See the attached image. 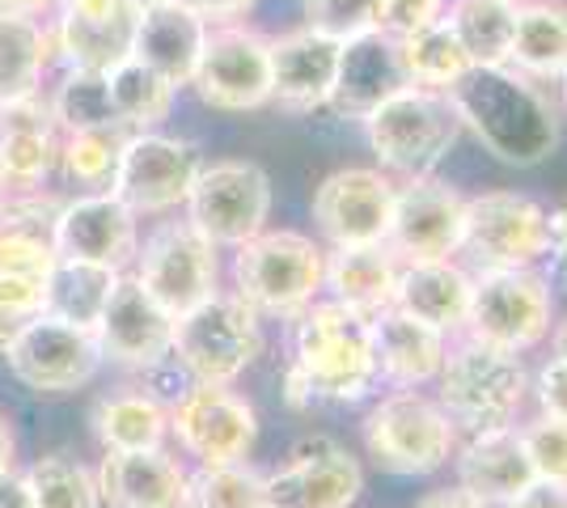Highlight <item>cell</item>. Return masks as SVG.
Segmentation results:
<instances>
[{
  "label": "cell",
  "instance_id": "cell-4",
  "mask_svg": "<svg viewBox=\"0 0 567 508\" xmlns=\"http://www.w3.org/2000/svg\"><path fill=\"white\" fill-rule=\"evenodd\" d=\"M436 403L453 419L457 436L517 428L529 412V364L499 348L457 335L436 377Z\"/></svg>",
  "mask_w": 567,
  "mask_h": 508
},
{
  "label": "cell",
  "instance_id": "cell-50",
  "mask_svg": "<svg viewBox=\"0 0 567 508\" xmlns=\"http://www.w3.org/2000/svg\"><path fill=\"white\" fill-rule=\"evenodd\" d=\"M0 508H34L22 470H9V475H0Z\"/></svg>",
  "mask_w": 567,
  "mask_h": 508
},
{
  "label": "cell",
  "instance_id": "cell-27",
  "mask_svg": "<svg viewBox=\"0 0 567 508\" xmlns=\"http://www.w3.org/2000/svg\"><path fill=\"white\" fill-rule=\"evenodd\" d=\"M450 466L453 484L466 487L474 500H483L487 508H504L517 491L534 484V470L525 462L517 428L462 436Z\"/></svg>",
  "mask_w": 567,
  "mask_h": 508
},
{
  "label": "cell",
  "instance_id": "cell-58",
  "mask_svg": "<svg viewBox=\"0 0 567 508\" xmlns=\"http://www.w3.org/2000/svg\"><path fill=\"white\" fill-rule=\"evenodd\" d=\"M513 4H525V0H513Z\"/></svg>",
  "mask_w": 567,
  "mask_h": 508
},
{
  "label": "cell",
  "instance_id": "cell-38",
  "mask_svg": "<svg viewBox=\"0 0 567 508\" xmlns=\"http://www.w3.org/2000/svg\"><path fill=\"white\" fill-rule=\"evenodd\" d=\"M127 136L132 132L123 127H81L60 136V174L76 187V195L111 191Z\"/></svg>",
  "mask_w": 567,
  "mask_h": 508
},
{
  "label": "cell",
  "instance_id": "cell-12",
  "mask_svg": "<svg viewBox=\"0 0 567 508\" xmlns=\"http://www.w3.org/2000/svg\"><path fill=\"white\" fill-rule=\"evenodd\" d=\"M169 440L187 466H225L246 462L259 440V412L234 386L187 382L169 403Z\"/></svg>",
  "mask_w": 567,
  "mask_h": 508
},
{
  "label": "cell",
  "instance_id": "cell-46",
  "mask_svg": "<svg viewBox=\"0 0 567 508\" xmlns=\"http://www.w3.org/2000/svg\"><path fill=\"white\" fill-rule=\"evenodd\" d=\"M445 4L450 0H381L378 9V30L390 39H406L424 25L441 22L445 18Z\"/></svg>",
  "mask_w": 567,
  "mask_h": 508
},
{
  "label": "cell",
  "instance_id": "cell-2",
  "mask_svg": "<svg viewBox=\"0 0 567 508\" xmlns=\"http://www.w3.org/2000/svg\"><path fill=\"white\" fill-rule=\"evenodd\" d=\"M450 106L462 132H471L504 166H543L559 148V111L529 76L499 69H471L450 90Z\"/></svg>",
  "mask_w": 567,
  "mask_h": 508
},
{
  "label": "cell",
  "instance_id": "cell-51",
  "mask_svg": "<svg viewBox=\"0 0 567 508\" xmlns=\"http://www.w3.org/2000/svg\"><path fill=\"white\" fill-rule=\"evenodd\" d=\"M9 470H18V428H13L9 412L0 407V475H9Z\"/></svg>",
  "mask_w": 567,
  "mask_h": 508
},
{
  "label": "cell",
  "instance_id": "cell-29",
  "mask_svg": "<svg viewBox=\"0 0 567 508\" xmlns=\"http://www.w3.org/2000/svg\"><path fill=\"white\" fill-rule=\"evenodd\" d=\"M204 39H208V22H199L187 4L157 0V4H144L132 60L162 73L174 90H187L195 64H199V51H204Z\"/></svg>",
  "mask_w": 567,
  "mask_h": 508
},
{
  "label": "cell",
  "instance_id": "cell-17",
  "mask_svg": "<svg viewBox=\"0 0 567 508\" xmlns=\"http://www.w3.org/2000/svg\"><path fill=\"white\" fill-rule=\"evenodd\" d=\"M141 13V0H60L48 18L55 60H64V69L111 73L132 60Z\"/></svg>",
  "mask_w": 567,
  "mask_h": 508
},
{
  "label": "cell",
  "instance_id": "cell-24",
  "mask_svg": "<svg viewBox=\"0 0 567 508\" xmlns=\"http://www.w3.org/2000/svg\"><path fill=\"white\" fill-rule=\"evenodd\" d=\"M399 90H406L399 39H390L381 30H364V34L343 39L339 73H334L331 90V111L339 120L364 123L385 97H394Z\"/></svg>",
  "mask_w": 567,
  "mask_h": 508
},
{
  "label": "cell",
  "instance_id": "cell-19",
  "mask_svg": "<svg viewBox=\"0 0 567 508\" xmlns=\"http://www.w3.org/2000/svg\"><path fill=\"white\" fill-rule=\"evenodd\" d=\"M364 466L334 436H306L267 475V508H355Z\"/></svg>",
  "mask_w": 567,
  "mask_h": 508
},
{
  "label": "cell",
  "instance_id": "cell-22",
  "mask_svg": "<svg viewBox=\"0 0 567 508\" xmlns=\"http://www.w3.org/2000/svg\"><path fill=\"white\" fill-rule=\"evenodd\" d=\"M339 39L292 25L284 34H271V106L288 115H313L331 106L334 73H339Z\"/></svg>",
  "mask_w": 567,
  "mask_h": 508
},
{
  "label": "cell",
  "instance_id": "cell-6",
  "mask_svg": "<svg viewBox=\"0 0 567 508\" xmlns=\"http://www.w3.org/2000/svg\"><path fill=\"white\" fill-rule=\"evenodd\" d=\"M555 318H559L555 284L543 267L474 271L471 310H466L462 335L499 348L508 356H529L550 339Z\"/></svg>",
  "mask_w": 567,
  "mask_h": 508
},
{
  "label": "cell",
  "instance_id": "cell-31",
  "mask_svg": "<svg viewBox=\"0 0 567 508\" xmlns=\"http://www.w3.org/2000/svg\"><path fill=\"white\" fill-rule=\"evenodd\" d=\"M90 424L102 454H144L169 445V403L148 386H118L102 394Z\"/></svg>",
  "mask_w": 567,
  "mask_h": 508
},
{
  "label": "cell",
  "instance_id": "cell-32",
  "mask_svg": "<svg viewBox=\"0 0 567 508\" xmlns=\"http://www.w3.org/2000/svg\"><path fill=\"white\" fill-rule=\"evenodd\" d=\"M508 69L538 85L559 81L567 69V0H525L517 4Z\"/></svg>",
  "mask_w": 567,
  "mask_h": 508
},
{
  "label": "cell",
  "instance_id": "cell-36",
  "mask_svg": "<svg viewBox=\"0 0 567 508\" xmlns=\"http://www.w3.org/2000/svg\"><path fill=\"white\" fill-rule=\"evenodd\" d=\"M118 276L123 271H111V267L55 259L48 276V305H43V314L72 322L81 331H94L102 310H106V301H111V292H115Z\"/></svg>",
  "mask_w": 567,
  "mask_h": 508
},
{
  "label": "cell",
  "instance_id": "cell-52",
  "mask_svg": "<svg viewBox=\"0 0 567 508\" xmlns=\"http://www.w3.org/2000/svg\"><path fill=\"white\" fill-rule=\"evenodd\" d=\"M55 4H60V0H0V13H13V18H39V22H48L51 13H55Z\"/></svg>",
  "mask_w": 567,
  "mask_h": 508
},
{
  "label": "cell",
  "instance_id": "cell-11",
  "mask_svg": "<svg viewBox=\"0 0 567 508\" xmlns=\"http://www.w3.org/2000/svg\"><path fill=\"white\" fill-rule=\"evenodd\" d=\"M132 276L169 314H187L220 292V250L187 217H162L136 246Z\"/></svg>",
  "mask_w": 567,
  "mask_h": 508
},
{
  "label": "cell",
  "instance_id": "cell-43",
  "mask_svg": "<svg viewBox=\"0 0 567 508\" xmlns=\"http://www.w3.org/2000/svg\"><path fill=\"white\" fill-rule=\"evenodd\" d=\"M51 267H55L51 238L0 225V280H48Z\"/></svg>",
  "mask_w": 567,
  "mask_h": 508
},
{
  "label": "cell",
  "instance_id": "cell-55",
  "mask_svg": "<svg viewBox=\"0 0 567 508\" xmlns=\"http://www.w3.org/2000/svg\"><path fill=\"white\" fill-rule=\"evenodd\" d=\"M555 85H559V97H564V106H567V69L559 73V81H555Z\"/></svg>",
  "mask_w": 567,
  "mask_h": 508
},
{
  "label": "cell",
  "instance_id": "cell-37",
  "mask_svg": "<svg viewBox=\"0 0 567 508\" xmlns=\"http://www.w3.org/2000/svg\"><path fill=\"white\" fill-rule=\"evenodd\" d=\"M399 55L406 85H415V90L450 94L453 85L471 73V60H466V51L457 48V39L450 34L445 22H432L424 30L399 39Z\"/></svg>",
  "mask_w": 567,
  "mask_h": 508
},
{
  "label": "cell",
  "instance_id": "cell-56",
  "mask_svg": "<svg viewBox=\"0 0 567 508\" xmlns=\"http://www.w3.org/2000/svg\"><path fill=\"white\" fill-rule=\"evenodd\" d=\"M4 195H9V187H4V178H0V208H4Z\"/></svg>",
  "mask_w": 567,
  "mask_h": 508
},
{
  "label": "cell",
  "instance_id": "cell-5",
  "mask_svg": "<svg viewBox=\"0 0 567 508\" xmlns=\"http://www.w3.org/2000/svg\"><path fill=\"white\" fill-rule=\"evenodd\" d=\"M364 449L402 479L441 475L457 454V428L432 390H378L364 412Z\"/></svg>",
  "mask_w": 567,
  "mask_h": 508
},
{
  "label": "cell",
  "instance_id": "cell-9",
  "mask_svg": "<svg viewBox=\"0 0 567 508\" xmlns=\"http://www.w3.org/2000/svg\"><path fill=\"white\" fill-rule=\"evenodd\" d=\"M271 204H276V191L259 162L220 157V162H204L183 204V217L216 250H237L271 225Z\"/></svg>",
  "mask_w": 567,
  "mask_h": 508
},
{
  "label": "cell",
  "instance_id": "cell-40",
  "mask_svg": "<svg viewBox=\"0 0 567 508\" xmlns=\"http://www.w3.org/2000/svg\"><path fill=\"white\" fill-rule=\"evenodd\" d=\"M190 508H267V475L250 458L190 466Z\"/></svg>",
  "mask_w": 567,
  "mask_h": 508
},
{
  "label": "cell",
  "instance_id": "cell-21",
  "mask_svg": "<svg viewBox=\"0 0 567 508\" xmlns=\"http://www.w3.org/2000/svg\"><path fill=\"white\" fill-rule=\"evenodd\" d=\"M55 259L127 271L141 246V217L111 191H85L64 199L51 229Z\"/></svg>",
  "mask_w": 567,
  "mask_h": 508
},
{
  "label": "cell",
  "instance_id": "cell-15",
  "mask_svg": "<svg viewBox=\"0 0 567 508\" xmlns=\"http://www.w3.org/2000/svg\"><path fill=\"white\" fill-rule=\"evenodd\" d=\"M0 356L9 364V373L34 394H76L106 364L94 331H81L51 314L30 318Z\"/></svg>",
  "mask_w": 567,
  "mask_h": 508
},
{
  "label": "cell",
  "instance_id": "cell-3",
  "mask_svg": "<svg viewBox=\"0 0 567 508\" xmlns=\"http://www.w3.org/2000/svg\"><path fill=\"white\" fill-rule=\"evenodd\" d=\"M229 255V292L262 322H292L327 297V246L301 229L267 225Z\"/></svg>",
  "mask_w": 567,
  "mask_h": 508
},
{
  "label": "cell",
  "instance_id": "cell-49",
  "mask_svg": "<svg viewBox=\"0 0 567 508\" xmlns=\"http://www.w3.org/2000/svg\"><path fill=\"white\" fill-rule=\"evenodd\" d=\"M415 508H487V505H483V500H474L466 487L445 484V487H432V491H424Z\"/></svg>",
  "mask_w": 567,
  "mask_h": 508
},
{
  "label": "cell",
  "instance_id": "cell-1",
  "mask_svg": "<svg viewBox=\"0 0 567 508\" xmlns=\"http://www.w3.org/2000/svg\"><path fill=\"white\" fill-rule=\"evenodd\" d=\"M381 390L378 356L369 318L343 310L322 297L306 314L288 322V369H284V398L292 407L313 403H369Z\"/></svg>",
  "mask_w": 567,
  "mask_h": 508
},
{
  "label": "cell",
  "instance_id": "cell-54",
  "mask_svg": "<svg viewBox=\"0 0 567 508\" xmlns=\"http://www.w3.org/2000/svg\"><path fill=\"white\" fill-rule=\"evenodd\" d=\"M546 343H550L555 356H567V314L555 318V326H550V339H546Z\"/></svg>",
  "mask_w": 567,
  "mask_h": 508
},
{
  "label": "cell",
  "instance_id": "cell-39",
  "mask_svg": "<svg viewBox=\"0 0 567 508\" xmlns=\"http://www.w3.org/2000/svg\"><path fill=\"white\" fill-rule=\"evenodd\" d=\"M22 475L34 508H102L94 466L69 458V454L34 458Z\"/></svg>",
  "mask_w": 567,
  "mask_h": 508
},
{
  "label": "cell",
  "instance_id": "cell-57",
  "mask_svg": "<svg viewBox=\"0 0 567 508\" xmlns=\"http://www.w3.org/2000/svg\"><path fill=\"white\" fill-rule=\"evenodd\" d=\"M141 4H157V0H141Z\"/></svg>",
  "mask_w": 567,
  "mask_h": 508
},
{
  "label": "cell",
  "instance_id": "cell-53",
  "mask_svg": "<svg viewBox=\"0 0 567 508\" xmlns=\"http://www.w3.org/2000/svg\"><path fill=\"white\" fill-rule=\"evenodd\" d=\"M25 322H30V318L13 314V310H9V305H0V352H4V348H9V343H13V335H18V331H22Z\"/></svg>",
  "mask_w": 567,
  "mask_h": 508
},
{
  "label": "cell",
  "instance_id": "cell-14",
  "mask_svg": "<svg viewBox=\"0 0 567 508\" xmlns=\"http://www.w3.org/2000/svg\"><path fill=\"white\" fill-rule=\"evenodd\" d=\"M204 169L199 148L166 132H132L118 157L111 195H118L141 220L174 217L187 204L190 187Z\"/></svg>",
  "mask_w": 567,
  "mask_h": 508
},
{
  "label": "cell",
  "instance_id": "cell-8",
  "mask_svg": "<svg viewBox=\"0 0 567 508\" xmlns=\"http://www.w3.org/2000/svg\"><path fill=\"white\" fill-rule=\"evenodd\" d=\"M262 356V318L241 305L234 292L220 289L204 305L174 318V352L169 361L190 382L237 386V377Z\"/></svg>",
  "mask_w": 567,
  "mask_h": 508
},
{
  "label": "cell",
  "instance_id": "cell-34",
  "mask_svg": "<svg viewBox=\"0 0 567 508\" xmlns=\"http://www.w3.org/2000/svg\"><path fill=\"white\" fill-rule=\"evenodd\" d=\"M55 60L51 25L39 18L0 13V102L39 94Z\"/></svg>",
  "mask_w": 567,
  "mask_h": 508
},
{
  "label": "cell",
  "instance_id": "cell-7",
  "mask_svg": "<svg viewBox=\"0 0 567 508\" xmlns=\"http://www.w3.org/2000/svg\"><path fill=\"white\" fill-rule=\"evenodd\" d=\"M360 127H364V141L378 157V169H385L394 183L432 178L462 136L450 94L415 90V85L385 97Z\"/></svg>",
  "mask_w": 567,
  "mask_h": 508
},
{
  "label": "cell",
  "instance_id": "cell-18",
  "mask_svg": "<svg viewBox=\"0 0 567 508\" xmlns=\"http://www.w3.org/2000/svg\"><path fill=\"white\" fill-rule=\"evenodd\" d=\"M462 238H466V195L441 183L436 174L399 183L385 246L402 263L462 259Z\"/></svg>",
  "mask_w": 567,
  "mask_h": 508
},
{
  "label": "cell",
  "instance_id": "cell-28",
  "mask_svg": "<svg viewBox=\"0 0 567 508\" xmlns=\"http://www.w3.org/2000/svg\"><path fill=\"white\" fill-rule=\"evenodd\" d=\"M474 271L462 259H424V263H402L394 305L402 314L420 318L427 326L445 331L450 339L462 335L466 310H471Z\"/></svg>",
  "mask_w": 567,
  "mask_h": 508
},
{
  "label": "cell",
  "instance_id": "cell-16",
  "mask_svg": "<svg viewBox=\"0 0 567 508\" xmlns=\"http://www.w3.org/2000/svg\"><path fill=\"white\" fill-rule=\"evenodd\" d=\"M399 183L378 166H343L327 174L313 191V225L327 250L381 246L390 238Z\"/></svg>",
  "mask_w": 567,
  "mask_h": 508
},
{
  "label": "cell",
  "instance_id": "cell-13",
  "mask_svg": "<svg viewBox=\"0 0 567 508\" xmlns=\"http://www.w3.org/2000/svg\"><path fill=\"white\" fill-rule=\"evenodd\" d=\"M190 90L204 106L225 115L271 106V34L250 22L208 25Z\"/></svg>",
  "mask_w": 567,
  "mask_h": 508
},
{
  "label": "cell",
  "instance_id": "cell-47",
  "mask_svg": "<svg viewBox=\"0 0 567 508\" xmlns=\"http://www.w3.org/2000/svg\"><path fill=\"white\" fill-rule=\"evenodd\" d=\"M178 4H187L190 13H195L199 22H208V25L246 22V18L259 9V0H178Z\"/></svg>",
  "mask_w": 567,
  "mask_h": 508
},
{
  "label": "cell",
  "instance_id": "cell-48",
  "mask_svg": "<svg viewBox=\"0 0 567 508\" xmlns=\"http://www.w3.org/2000/svg\"><path fill=\"white\" fill-rule=\"evenodd\" d=\"M504 508H567V487L534 479V484L525 487V491H517Z\"/></svg>",
  "mask_w": 567,
  "mask_h": 508
},
{
  "label": "cell",
  "instance_id": "cell-25",
  "mask_svg": "<svg viewBox=\"0 0 567 508\" xmlns=\"http://www.w3.org/2000/svg\"><path fill=\"white\" fill-rule=\"evenodd\" d=\"M94 475L102 508H190V466L169 449L102 454Z\"/></svg>",
  "mask_w": 567,
  "mask_h": 508
},
{
  "label": "cell",
  "instance_id": "cell-41",
  "mask_svg": "<svg viewBox=\"0 0 567 508\" xmlns=\"http://www.w3.org/2000/svg\"><path fill=\"white\" fill-rule=\"evenodd\" d=\"M51 111L60 132H81V127H118L111 115V90L106 73H85V69H64V76L51 90Z\"/></svg>",
  "mask_w": 567,
  "mask_h": 508
},
{
  "label": "cell",
  "instance_id": "cell-26",
  "mask_svg": "<svg viewBox=\"0 0 567 508\" xmlns=\"http://www.w3.org/2000/svg\"><path fill=\"white\" fill-rule=\"evenodd\" d=\"M373 356H378L381 390H432L441 377V364L450 356L453 339L420 318L402 314L390 305L385 314L369 318Z\"/></svg>",
  "mask_w": 567,
  "mask_h": 508
},
{
  "label": "cell",
  "instance_id": "cell-35",
  "mask_svg": "<svg viewBox=\"0 0 567 508\" xmlns=\"http://www.w3.org/2000/svg\"><path fill=\"white\" fill-rule=\"evenodd\" d=\"M106 90H111V115L123 132H157L178 102V90L141 60H123L118 69H111Z\"/></svg>",
  "mask_w": 567,
  "mask_h": 508
},
{
  "label": "cell",
  "instance_id": "cell-44",
  "mask_svg": "<svg viewBox=\"0 0 567 508\" xmlns=\"http://www.w3.org/2000/svg\"><path fill=\"white\" fill-rule=\"evenodd\" d=\"M381 0H306V25L331 34V39H352L364 30H378Z\"/></svg>",
  "mask_w": 567,
  "mask_h": 508
},
{
  "label": "cell",
  "instance_id": "cell-20",
  "mask_svg": "<svg viewBox=\"0 0 567 508\" xmlns=\"http://www.w3.org/2000/svg\"><path fill=\"white\" fill-rule=\"evenodd\" d=\"M94 339L102 348V361L118 364L127 373H153L174 352V314L132 271H123L97 318Z\"/></svg>",
  "mask_w": 567,
  "mask_h": 508
},
{
  "label": "cell",
  "instance_id": "cell-45",
  "mask_svg": "<svg viewBox=\"0 0 567 508\" xmlns=\"http://www.w3.org/2000/svg\"><path fill=\"white\" fill-rule=\"evenodd\" d=\"M529 407H534V415L567 424V356L550 352L529 369Z\"/></svg>",
  "mask_w": 567,
  "mask_h": 508
},
{
  "label": "cell",
  "instance_id": "cell-42",
  "mask_svg": "<svg viewBox=\"0 0 567 508\" xmlns=\"http://www.w3.org/2000/svg\"><path fill=\"white\" fill-rule=\"evenodd\" d=\"M520 449L534 470V479L543 484L567 487V424L564 419H546V415H525L517 424Z\"/></svg>",
  "mask_w": 567,
  "mask_h": 508
},
{
  "label": "cell",
  "instance_id": "cell-23",
  "mask_svg": "<svg viewBox=\"0 0 567 508\" xmlns=\"http://www.w3.org/2000/svg\"><path fill=\"white\" fill-rule=\"evenodd\" d=\"M60 123L51 111V97L39 94L0 102V178L9 191L48 187L60 169Z\"/></svg>",
  "mask_w": 567,
  "mask_h": 508
},
{
  "label": "cell",
  "instance_id": "cell-10",
  "mask_svg": "<svg viewBox=\"0 0 567 508\" xmlns=\"http://www.w3.org/2000/svg\"><path fill=\"white\" fill-rule=\"evenodd\" d=\"M555 242V212L534 195L483 191L466 195V238L462 255L474 271H504V267H546Z\"/></svg>",
  "mask_w": 567,
  "mask_h": 508
},
{
  "label": "cell",
  "instance_id": "cell-33",
  "mask_svg": "<svg viewBox=\"0 0 567 508\" xmlns=\"http://www.w3.org/2000/svg\"><path fill=\"white\" fill-rule=\"evenodd\" d=\"M441 22L450 25L457 48L466 51L471 69L508 64L513 25H517V4L513 0H450Z\"/></svg>",
  "mask_w": 567,
  "mask_h": 508
},
{
  "label": "cell",
  "instance_id": "cell-30",
  "mask_svg": "<svg viewBox=\"0 0 567 508\" xmlns=\"http://www.w3.org/2000/svg\"><path fill=\"white\" fill-rule=\"evenodd\" d=\"M402 259L390 246H339L327 250V297L360 318H378L394 305Z\"/></svg>",
  "mask_w": 567,
  "mask_h": 508
}]
</instances>
